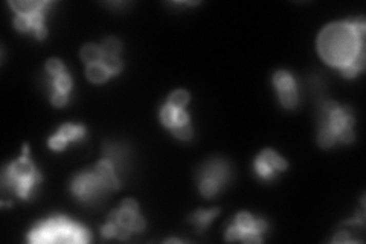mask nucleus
Segmentation results:
<instances>
[{"label": "nucleus", "instance_id": "1", "mask_svg": "<svg viewBox=\"0 0 366 244\" xmlns=\"http://www.w3.org/2000/svg\"><path fill=\"white\" fill-rule=\"evenodd\" d=\"M365 20L360 17L357 20L333 23L326 26L317 40V49L322 58L334 66L345 67L363 48L365 39Z\"/></svg>", "mask_w": 366, "mask_h": 244}, {"label": "nucleus", "instance_id": "2", "mask_svg": "<svg viewBox=\"0 0 366 244\" xmlns=\"http://www.w3.org/2000/svg\"><path fill=\"white\" fill-rule=\"evenodd\" d=\"M31 243H87L90 234L86 228L69 221L64 217L51 218L38 224L29 234Z\"/></svg>", "mask_w": 366, "mask_h": 244}, {"label": "nucleus", "instance_id": "3", "mask_svg": "<svg viewBox=\"0 0 366 244\" xmlns=\"http://www.w3.org/2000/svg\"><path fill=\"white\" fill-rule=\"evenodd\" d=\"M229 177H230V173L226 162L221 159H212L199 173L200 193L206 198L215 197L217 193L223 188V185L227 183Z\"/></svg>", "mask_w": 366, "mask_h": 244}, {"label": "nucleus", "instance_id": "4", "mask_svg": "<svg viewBox=\"0 0 366 244\" xmlns=\"http://www.w3.org/2000/svg\"><path fill=\"white\" fill-rule=\"evenodd\" d=\"M70 190L73 195L83 203H98L108 193V190L105 188L95 171L80 173L73 179Z\"/></svg>", "mask_w": 366, "mask_h": 244}, {"label": "nucleus", "instance_id": "5", "mask_svg": "<svg viewBox=\"0 0 366 244\" xmlns=\"http://www.w3.org/2000/svg\"><path fill=\"white\" fill-rule=\"evenodd\" d=\"M28 151L29 146L23 145V156L17 160H14L12 163H9L3 173H2V190L5 193H15V188L18 185V182L34 177L37 174H40L35 166L32 165V162L28 159Z\"/></svg>", "mask_w": 366, "mask_h": 244}, {"label": "nucleus", "instance_id": "6", "mask_svg": "<svg viewBox=\"0 0 366 244\" xmlns=\"http://www.w3.org/2000/svg\"><path fill=\"white\" fill-rule=\"evenodd\" d=\"M287 168L285 159L276 154L273 149H264L255 160V171L264 180H272L276 173H281Z\"/></svg>", "mask_w": 366, "mask_h": 244}, {"label": "nucleus", "instance_id": "7", "mask_svg": "<svg viewBox=\"0 0 366 244\" xmlns=\"http://www.w3.org/2000/svg\"><path fill=\"white\" fill-rule=\"evenodd\" d=\"M86 136V128L83 125H70L64 124L58 128V132L49 139V146L55 151L64 149L67 142L72 141H80Z\"/></svg>", "mask_w": 366, "mask_h": 244}, {"label": "nucleus", "instance_id": "8", "mask_svg": "<svg viewBox=\"0 0 366 244\" xmlns=\"http://www.w3.org/2000/svg\"><path fill=\"white\" fill-rule=\"evenodd\" d=\"M93 171H95L97 176L101 179V182L104 183V186L108 191H116V190H119L121 180H119L118 176H116L118 170H116V166L113 165V162H111L108 157L103 156V159L95 165Z\"/></svg>", "mask_w": 366, "mask_h": 244}, {"label": "nucleus", "instance_id": "9", "mask_svg": "<svg viewBox=\"0 0 366 244\" xmlns=\"http://www.w3.org/2000/svg\"><path fill=\"white\" fill-rule=\"evenodd\" d=\"M11 8L17 12V15H32L40 9H45L49 6V2H40V0H12L9 2Z\"/></svg>", "mask_w": 366, "mask_h": 244}, {"label": "nucleus", "instance_id": "10", "mask_svg": "<svg viewBox=\"0 0 366 244\" xmlns=\"http://www.w3.org/2000/svg\"><path fill=\"white\" fill-rule=\"evenodd\" d=\"M218 209H210V211H197L196 214H192L189 217V223L196 224L199 234H203L205 229L210 224V221L218 215Z\"/></svg>", "mask_w": 366, "mask_h": 244}, {"label": "nucleus", "instance_id": "11", "mask_svg": "<svg viewBox=\"0 0 366 244\" xmlns=\"http://www.w3.org/2000/svg\"><path fill=\"white\" fill-rule=\"evenodd\" d=\"M130 234H133V232L128 228L121 226V224H118L111 220H107V224L103 226V229H101V235L104 238H114L116 237L119 240H128Z\"/></svg>", "mask_w": 366, "mask_h": 244}, {"label": "nucleus", "instance_id": "12", "mask_svg": "<svg viewBox=\"0 0 366 244\" xmlns=\"http://www.w3.org/2000/svg\"><path fill=\"white\" fill-rule=\"evenodd\" d=\"M86 75L87 78L95 83V84H101V83H105L111 75L110 72L105 69L103 66V63H97V64H89L87 69H86Z\"/></svg>", "mask_w": 366, "mask_h": 244}, {"label": "nucleus", "instance_id": "13", "mask_svg": "<svg viewBox=\"0 0 366 244\" xmlns=\"http://www.w3.org/2000/svg\"><path fill=\"white\" fill-rule=\"evenodd\" d=\"M363 66H365V49H362V50L354 57V60H353L348 66L342 67L340 70H342L343 77L353 78V77H356V75L363 69Z\"/></svg>", "mask_w": 366, "mask_h": 244}, {"label": "nucleus", "instance_id": "14", "mask_svg": "<svg viewBox=\"0 0 366 244\" xmlns=\"http://www.w3.org/2000/svg\"><path fill=\"white\" fill-rule=\"evenodd\" d=\"M104 53L100 46L97 45H86L84 48L81 49V58L89 64H97V63H101Z\"/></svg>", "mask_w": 366, "mask_h": 244}, {"label": "nucleus", "instance_id": "15", "mask_svg": "<svg viewBox=\"0 0 366 244\" xmlns=\"http://www.w3.org/2000/svg\"><path fill=\"white\" fill-rule=\"evenodd\" d=\"M273 84L276 86L278 92L287 90V89H292V87H296L295 78L292 77V73H288V72H285V70H279V72L275 73V77H273Z\"/></svg>", "mask_w": 366, "mask_h": 244}, {"label": "nucleus", "instance_id": "16", "mask_svg": "<svg viewBox=\"0 0 366 244\" xmlns=\"http://www.w3.org/2000/svg\"><path fill=\"white\" fill-rule=\"evenodd\" d=\"M51 86H52L53 92H60V93H69V90L72 89V80H70V77L64 72V73H61V75H56V77H53V81L51 83Z\"/></svg>", "mask_w": 366, "mask_h": 244}, {"label": "nucleus", "instance_id": "17", "mask_svg": "<svg viewBox=\"0 0 366 244\" xmlns=\"http://www.w3.org/2000/svg\"><path fill=\"white\" fill-rule=\"evenodd\" d=\"M279 93V101L285 108H295L298 105V87H292L287 90H281Z\"/></svg>", "mask_w": 366, "mask_h": 244}, {"label": "nucleus", "instance_id": "18", "mask_svg": "<svg viewBox=\"0 0 366 244\" xmlns=\"http://www.w3.org/2000/svg\"><path fill=\"white\" fill-rule=\"evenodd\" d=\"M188 102H189V93L186 90H176L168 98V105H171L177 110L185 108V105Z\"/></svg>", "mask_w": 366, "mask_h": 244}, {"label": "nucleus", "instance_id": "19", "mask_svg": "<svg viewBox=\"0 0 366 244\" xmlns=\"http://www.w3.org/2000/svg\"><path fill=\"white\" fill-rule=\"evenodd\" d=\"M317 142H319V145L323 146V148H330V146H333L337 142V139H336L334 132H333L330 127L320 125V132H319V136H317Z\"/></svg>", "mask_w": 366, "mask_h": 244}, {"label": "nucleus", "instance_id": "20", "mask_svg": "<svg viewBox=\"0 0 366 244\" xmlns=\"http://www.w3.org/2000/svg\"><path fill=\"white\" fill-rule=\"evenodd\" d=\"M101 63L110 72V75H118L122 70V60L118 55H104Z\"/></svg>", "mask_w": 366, "mask_h": 244}, {"label": "nucleus", "instance_id": "21", "mask_svg": "<svg viewBox=\"0 0 366 244\" xmlns=\"http://www.w3.org/2000/svg\"><path fill=\"white\" fill-rule=\"evenodd\" d=\"M176 116H177V108L171 107V105H165L160 110V121L165 127L172 128L176 125Z\"/></svg>", "mask_w": 366, "mask_h": 244}, {"label": "nucleus", "instance_id": "22", "mask_svg": "<svg viewBox=\"0 0 366 244\" xmlns=\"http://www.w3.org/2000/svg\"><path fill=\"white\" fill-rule=\"evenodd\" d=\"M100 48L104 55H118L122 50V43L116 37H107Z\"/></svg>", "mask_w": 366, "mask_h": 244}, {"label": "nucleus", "instance_id": "23", "mask_svg": "<svg viewBox=\"0 0 366 244\" xmlns=\"http://www.w3.org/2000/svg\"><path fill=\"white\" fill-rule=\"evenodd\" d=\"M235 224L243 231V234L244 232H247V231H254V224H255V218L251 215V214H247V212H240L238 215H237V218H235ZM255 232V231H254ZM260 235V234H258Z\"/></svg>", "mask_w": 366, "mask_h": 244}, {"label": "nucleus", "instance_id": "24", "mask_svg": "<svg viewBox=\"0 0 366 244\" xmlns=\"http://www.w3.org/2000/svg\"><path fill=\"white\" fill-rule=\"evenodd\" d=\"M171 132H172V135L177 139H182V141H188V139L192 138V128H191L189 124H186V125H176V127L171 128Z\"/></svg>", "mask_w": 366, "mask_h": 244}, {"label": "nucleus", "instance_id": "25", "mask_svg": "<svg viewBox=\"0 0 366 244\" xmlns=\"http://www.w3.org/2000/svg\"><path fill=\"white\" fill-rule=\"evenodd\" d=\"M46 70H48V73L52 75V77L61 75V73H64V64H63L58 58H51V60H48V63H46Z\"/></svg>", "mask_w": 366, "mask_h": 244}, {"label": "nucleus", "instance_id": "26", "mask_svg": "<svg viewBox=\"0 0 366 244\" xmlns=\"http://www.w3.org/2000/svg\"><path fill=\"white\" fill-rule=\"evenodd\" d=\"M241 237H243V231L237 226V224H232L227 232H226V240L227 241H241Z\"/></svg>", "mask_w": 366, "mask_h": 244}, {"label": "nucleus", "instance_id": "27", "mask_svg": "<svg viewBox=\"0 0 366 244\" xmlns=\"http://www.w3.org/2000/svg\"><path fill=\"white\" fill-rule=\"evenodd\" d=\"M51 102L55 107H63L67 102V95L66 93H60V92H52L51 95Z\"/></svg>", "mask_w": 366, "mask_h": 244}, {"label": "nucleus", "instance_id": "28", "mask_svg": "<svg viewBox=\"0 0 366 244\" xmlns=\"http://www.w3.org/2000/svg\"><path fill=\"white\" fill-rule=\"evenodd\" d=\"M189 124V115L182 108V110H177V116H176V125H186ZM174 125V127H176Z\"/></svg>", "mask_w": 366, "mask_h": 244}, {"label": "nucleus", "instance_id": "29", "mask_svg": "<svg viewBox=\"0 0 366 244\" xmlns=\"http://www.w3.org/2000/svg\"><path fill=\"white\" fill-rule=\"evenodd\" d=\"M144 228H145V220H144V217H141L139 214H138V217L134 218V221L131 223V232H141V231H144Z\"/></svg>", "mask_w": 366, "mask_h": 244}, {"label": "nucleus", "instance_id": "30", "mask_svg": "<svg viewBox=\"0 0 366 244\" xmlns=\"http://www.w3.org/2000/svg\"><path fill=\"white\" fill-rule=\"evenodd\" d=\"M121 208H124V209H127V211H131V212H139V204H138V201H134L133 198L124 200L122 204H121Z\"/></svg>", "mask_w": 366, "mask_h": 244}, {"label": "nucleus", "instance_id": "31", "mask_svg": "<svg viewBox=\"0 0 366 244\" xmlns=\"http://www.w3.org/2000/svg\"><path fill=\"white\" fill-rule=\"evenodd\" d=\"M346 241H350L348 232H339L334 238V243H346Z\"/></svg>", "mask_w": 366, "mask_h": 244}, {"label": "nucleus", "instance_id": "32", "mask_svg": "<svg viewBox=\"0 0 366 244\" xmlns=\"http://www.w3.org/2000/svg\"><path fill=\"white\" fill-rule=\"evenodd\" d=\"M165 243H182L180 240H176V238H169V240H166Z\"/></svg>", "mask_w": 366, "mask_h": 244}]
</instances>
